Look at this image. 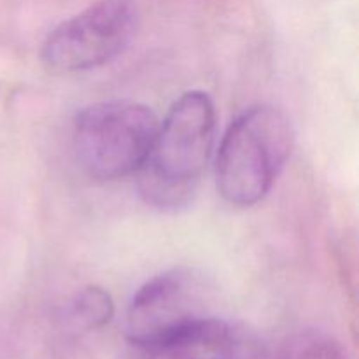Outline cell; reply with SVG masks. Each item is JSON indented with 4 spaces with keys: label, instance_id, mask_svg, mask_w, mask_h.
I'll use <instances>...</instances> for the list:
<instances>
[{
    "label": "cell",
    "instance_id": "obj_1",
    "mask_svg": "<svg viewBox=\"0 0 359 359\" xmlns=\"http://www.w3.org/2000/svg\"><path fill=\"white\" fill-rule=\"evenodd\" d=\"M216 105L200 90L182 93L160 121L146 161L137 172L147 205L179 210L191 202L212 156Z\"/></svg>",
    "mask_w": 359,
    "mask_h": 359
},
{
    "label": "cell",
    "instance_id": "obj_2",
    "mask_svg": "<svg viewBox=\"0 0 359 359\" xmlns=\"http://www.w3.org/2000/svg\"><path fill=\"white\" fill-rule=\"evenodd\" d=\"M294 146L290 118L273 105H255L224 132L216 156V186L233 207L262 202L286 167Z\"/></svg>",
    "mask_w": 359,
    "mask_h": 359
},
{
    "label": "cell",
    "instance_id": "obj_3",
    "mask_svg": "<svg viewBox=\"0 0 359 359\" xmlns=\"http://www.w3.org/2000/svg\"><path fill=\"white\" fill-rule=\"evenodd\" d=\"M160 119L147 105L132 100L97 102L77 112L72 147L91 179L116 181L137 174L146 161Z\"/></svg>",
    "mask_w": 359,
    "mask_h": 359
},
{
    "label": "cell",
    "instance_id": "obj_4",
    "mask_svg": "<svg viewBox=\"0 0 359 359\" xmlns=\"http://www.w3.org/2000/svg\"><path fill=\"white\" fill-rule=\"evenodd\" d=\"M135 30L137 13L130 0H98L46 37L41 62L60 76L97 69L118 58Z\"/></svg>",
    "mask_w": 359,
    "mask_h": 359
},
{
    "label": "cell",
    "instance_id": "obj_5",
    "mask_svg": "<svg viewBox=\"0 0 359 359\" xmlns=\"http://www.w3.org/2000/svg\"><path fill=\"white\" fill-rule=\"evenodd\" d=\"M207 283L189 266H174L137 290L126 312L128 344L154 339L189 319L205 316Z\"/></svg>",
    "mask_w": 359,
    "mask_h": 359
},
{
    "label": "cell",
    "instance_id": "obj_6",
    "mask_svg": "<svg viewBox=\"0 0 359 359\" xmlns=\"http://www.w3.org/2000/svg\"><path fill=\"white\" fill-rule=\"evenodd\" d=\"M241 342L226 321L189 319L154 339L130 344L132 359H238Z\"/></svg>",
    "mask_w": 359,
    "mask_h": 359
},
{
    "label": "cell",
    "instance_id": "obj_7",
    "mask_svg": "<svg viewBox=\"0 0 359 359\" xmlns=\"http://www.w3.org/2000/svg\"><path fill=\"white\" fill-rule=\"evenodd\" d=\"M112 316L114 302L109 291L90 284L67 302L62 312V323L72 333H91L109 325Z\"/></svg>",
    "mask_w": 359,
    "mask_h": 359
},
{
    "label": "cell",
    "instance_id": "obj_8",
    "mask_svg": "<svg viewBox=\"0 0 359 359\" xmlns=\"http://www.w3.org/2000/svg\"><path fill=\"white\" fill-rule=\"evenodd\" d=\"M276 359H347V353L330 333L305 328L283 340Z\"/></svg>",
    "mask_w": 359,
    "mask_h": 359
}]
</instances>
